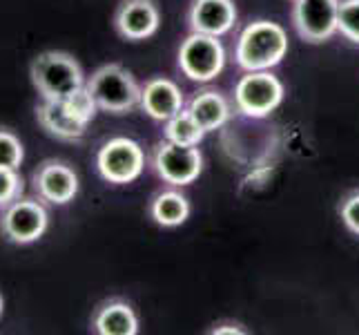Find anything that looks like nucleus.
<instances>
[{"instance_id": "f257e3e1", "label": "nucleus", "mask_w": 359, "mask_h": 335, "mask_svg": "<svg viewBox=\"0 0 359 335\" xmlns=\"http://www.w3.org/2000/svg\"><path fill=\"white\" fill-rule=\"evenodd\" d=\"M288 54V34L279 22L255 20L239 34L234 58L245 72L277 67Z\"/></svg>"}, {"instance_id": "f03ea898", "label": "nucleus", "mask_w": 359, "mask_h": 335, "mask_svg": "<svg viewBox=\"0 0 359 335\" xmlns=\"http://www.w3.org/2000/svg\"><path fill=\"white\" fill-rule=\"evenodd\" d=\"M29 79L34 90L41 94L45 101H58V98L69 96L74 90L83 88L85 74L79 60L67 52H43L29 65Z\"/></svg>"}, {"instance_id": "7ed1b4c3", "label": "nucleus", "mask_w": 359, "mask_h": 335, "mask_svg": "<svg viewBox=\"0 0 359 335\" xmlns=\"http://www.w3.org/2000/svg\"><path fill=\"white\" fill-rule=\"evenodd\" d=\"M88 88L98 110L109 112V114H128V112L141 105L139 83L134 81L132 72L116 63L98 67L90 77Z\"/></svg>"}, {"instance_id": "20e7f679", "label": "nucleus", "mask_w": 359, "mask_h": 335, "mask_svg": "<svg viewBox=\"0 0 359 335\" xmlns=\"http://www.w3.org/2000/svg\"><path fill=\"white\" fill-rule=\"evenodd\" d=\"M226 67V49L219 36L192 32L179 47V70L196 83L217 79Z\"/></svg>"}, {"instance_id": "39448f33", "label": "nucleus", "mask_w": 359, "mask_h": 335, "mask_svg": "<svg viewBox=\"0 0 359 335\" xmlns=\"http://www.w3.org/2000/svg\"><path fill=\"white\" fill-rule=\"evenodd\" d=\"M145 152L134 139L128 136H114L101 145L96 155V170L107 183L126 185L136 181L143 175Z\"/></svg>"}, {"instance_id": "423d86ee", "label": "nucleus", "mask_w": 359, "mask_h": 335, "mask_svg": "<svg viewBox=\"0 0 359 335\" xmlns=\"http://www.w3.org/2000/svg\"><path fill=\"white\" fill-rule=\"evenodd\" d=\"M283 101V83L270 70L245 72L234 85V103L241 114L250 119H264L275 112Z\"/></svg>"}, {"instance_id": "0eeeda50", "label": "nucleus", "mask_w": 359, "mask_h": 335, "mask_svg": "<svg viewBox=\"0 0 359 335\" xmlns=\"http://www.w3.org/2000/svg\"><path fill=\"white\" fill-rule=\"evenodd\" d=\"M49 226L47 208L39 199L20 197L18 202L7 206L0 213V230L5 239L18 246H27L39 242Z\"/></svg>"}, {"instance_id": "6e6552de", "label": "nucleus", "mask_w": 359, "mask_h": 335, "mask_svg": "<svg viewBox=\"0 0 359 335\" xmlns=\"http://www.w3.org/2000/svg\"><path fill=\"white\" fill-rule=\"evenodd\" d=\"M152 166L156 175L170 185H188L199 179L203 157L196 145H181L175 141H161L154 150Z\"/></svg>"}, {"instance_id": "1a4fd4ad", "label": "nucleus", "mask_w": 359, "mask_h": 335, "mask_svg": "<svg viewBox=\"0 0 359 335\" xmlns=\"http://www.w3.org/2000/svg\"><path fill=\"white\" fill-rule=\"evenodd\" d=\"M294 27L308 43H324L339 32V0H294Z\"/></svg>"}, {"instance_id": "9d476101", "label": "nucleus", "mask_w": 359, "mask_h": 335, "mask_svg": "<svg viewBox=\"0 0 359 335\" xmlns=\"http://www.w3.org/2000/svg\"><path fill=\"white\" fill-rule=\"evenodd\" d=\"M32 185L41 202L65 206L79 195V175L63 161L47 159L34 170Z\"/></svg>"}, {"instance_id": "9b49d317", "label": "nucleus", "mask_w": 359, "mask_h": 335, "mask_svg": "<svg viewBox=\"0 0 359 335\" xmlns=\"http://www.w3.org/2000/svg\"><path fill=\"white\" fill-rule=\"evenodd\" d=\"M161 14L154 0H123L114 14V27L126 41H145L158 32Z\"/></svg>"}, {"instance_id": "f8f14e48", "label": "nucleus", "mask_w": 359, "mask_h": 335, "mask_svg": "<svg viewBox=\"0 0 359 335\" xmlns=\"http://www.w3.org/2000/svg\"><path fill=\"white\" fill-rule=\"evenodd\" d=\"M183 92L181 88L170 79L156 77L150 79L141 88V110L154 121H168L183 110Z\"/></svg>"}, {"instance_id": "ddd939ff", "label": "nucleus", "mask_w": 359, "mask_h": 335, "mask_svg": "<svg viewBox=\"0 0 359 335\" xmlns=\"http://www.w3.org/2000/svg\"><path fill=\"white\" fill-rule=\"evenodd\" d=\"M36 121L49 136L60 141H79L88 130V123L74 114L63 98H58V101L41 98V103L36 105Z\"/></svg>"}, {"instance_id": "4468645a", "label": "nucleus", "mask_w": 359, "mask_h": 335, "mask_svg": "<svg viewBox=\"0 0 359 335\" xmlns=\"http://www.w3.org/2000/svg\"><path fill=\"white\" fill-rule=\"evenodd\" d=\"M237 22V5L234 0H194L190 7L192 32L224 36Z\"/></svg>"}, {"instance_id": "2eb2a0df", "label": "nucleus", "mask_w": 359, "mask_h": 335, "mask_svg": "<svg viewBox=\"0 0 359 335\" xmlns=\"http://www.w3.org/2000/svg\"><path fill=\"white\" fill-rule=\"evenodd\" d=\"M92 329L101 335H136L139 333V317L128 302L112 300L96 308Z\"/></svg>"}, {"instance_id": "dca6fc26", "label": "nucleus", "mask_w": 359, "mask_h": 335, "mask_svg": "<svg viewBox=\"0 0 359 335\" xmlns=\"http://www.w3.org/2000/svg\"><path fill=\"white\" fill-rule=\"evenodd\" d=\"M188 112L205 132H212L219 130L221 126H226V121L230 119V103L221 92L203 90L192 96Z\"/></svg>"}, {"instance_id": "f3484780", "label": "nucleus", "mask_w": 359, "mask_h": 335, "mask_svg": "<svg viewBox=\"0 0 359 335\" xmlns=\"http://www.w3.org/2000/svg\"><path fill=\"white\" fill-rule=\"evenodd\" d=\"M152 219L163 228H177L190 217V202L188 197L179 190H163L158 192L150 206Z\"/></svg>"}, {"instance_id": "a211bd4d", "label": "nucleus", "mask_w": 359, "mask_h": 335, "mask_svg": "<svg viewBox=\"0 0 359 335\" xmlns=\"http://www.w3.org/2000/svg\"><path fill=\"white\" fill-rule=\"evenodd\" d=\"M163 134H165L168 141H175L181 145H199L208 132L199 126V123H196V119L190 114L188 110H181L179 114H175L172 119L165 121Z\"/></svg>"}, {"instance_id": "6ab92c4d", "label": "nucleus", "mask_w": 359, "mask_h": 335, "mask_svg": "<svg viewBox=\"0 0 359 335\" xmlns=\"http://www.w3.org/2000/svg\"><path fill=\"white\" fill-rule=\"evenodd\" d=\"M22 161L25 147L20 139L11 130L0 128V170H18Z\"/></svg>"}, {"instance_id": "aec40b11", "label": "nucleus", "mask_w": 359, "mask_h": 335, "mask_svg": "<svg viewBox=\"0 0 359 335\" xmlns=\"http://www.w3.org/2000/svg\"><path fill=\"white\" fill-rule=\"evenodd\" d=\"M63 101H65V105L74 112V114H76L81 121L88 123V126H90V121H94L96 112H98V105H96L94 96H92L90 88H88V83H85L83 88L74 90L69 96L63 98Z\"/></svg>"}, {"instance_id": "412c9836", "label": "nucleus", "mask_w": 359, "mask_h": 335, "mask_svg": "<svg viewBox=\"0 0 359 335\" xmlns=\"http://www.w3.org/2000/svg\"><path fill=\"white\" fill-rule=\"evenodd\" d=\"M25 192V181L18 170H0V213L18 202Z\"/></svg>"}, {"instance_id": "4be33fe9", "label": "nucleus", "mask_w": 359, "mask_h": 335, "mask_svg": "<svg viewBox=\"0 0 359 335\" xmlns=\"http://www.w3.org/2000/svg\"><path fill=\"white\" fill-rule=\"evenodd\" d=\"M339 32L351 43L359 45V0L339 3Z\"/></svg>"}, {"instance_id": "5701e85b", "label": "nucleus", "mask_w": 359, "mask_h": 335, "mask_svg": "<svg viewBox=\"0 0 359 335\" xmlns=\"http://www.w3.org/2000/svg\"><path fill=\"white\" fill-rule=\"evenodd\" d=\"M339 215H341L344 226L359 237V192L346 197L339 206Z\"/></svg>"}, {"instance_id": "b1692460", "label": "nucleus", "mask_w": 359, "mask_h": 335, "mask_svg": "<svg viewBox=\"0 0 359 335\" xmlns=\"http://www.w3.org/2000/svg\"><path fill=\"white\" fill-rule=\"evenodd\" d=\"M212 333H215V335H224V333H228V335H241L243 331H241V329H237V327H226V329L217 327V329H215Z\"/></svg>"}, {"instance_id": "393cba45", "label": "nucleus", "mask_w": 359, "mask_h": 335, "mask_svg": "<svg viewBox=\"0 0 359 335\" xmlns=\"http://www.w3.org/2000/svg\"><path fill=\"white\" fill-rule=\"evenodd\" d=\"M3 308H5V302H3V295H0V315H3Z\"/></svg>"}]
</instances>
